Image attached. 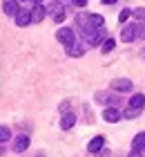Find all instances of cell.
Returning <instances> with one entry per match:
<instances>
[{
    "label": "cell",
    "mask_w": 145,
    "mask_h": 157,
    "mask_svg": "<svg viewBox=\"0 0 145 157\" xmlns=\"http://www.w3.org/2000/svg\"><path fill=\"white\" fill-rule=\"evenodd\" d=\"M121 110L114 108V105H107V108L103 110V119L107 121V124H116V121H121Z\"/></svg>",
    "instance_id": "3"
},
{
    "label": "cell",
    "mask_w": 145,
    "mask_h": 157,
    "mask_svg": "<svg viewBox=\"0 0 145 157\" xmlns=\"http://www.w3.org/2000/svg\"><path fill=\"white\" fill-rule=\"evenodd\" d=\"M118 0H103V5H116Z\"/></svg>",
    "instance_id": "24"
},
{
    "label": "cell",
    "mask_w": 145,
    "mask_h": 157,
    "mask_svg": "<svg viewBox=\"0 0 145 157\" xmlns=\"http://www.w3.org/2000/svg\"><path fill=\"white\" fill-rule=\"evenodd\" d=\"M134 16L139 18V20H145V9H143V7H141V9H136V11H134Z\"/></svg>",
    "instance_id": "22"
},
{
    "label": "cell",
    "mask_w": 145,
    "mask_h": 157,
    "mask_svg": "<svg viewBox=\"0 0 145 157\" xmlns=\"http://www.w3.org/2000/svg\"><path fill=\"white\" fill-rule=\"evenodd\" d=\"M87 40H89V45H92V47H98V45H103V43H105V38H103V29H98L96 34H94V36H89Z\"/></svg>",
    "instance_id": "16"
},
{
    "label": "cell",
    "mask_w": 145,
    "mask_h": 157,
    "mask_svg": "<svg viewBox=\"0 0 145 157\" xmlns=\"http://www.w3.org/2000/svg\"><path fill=\"white\" fill-rule=\"evenodd\" d=\"M96 101H100V103H114V101H118V99H112L110 94H105V92H98V94H96Z\"/></svg>",
    "instance_id": "19"
},
{
    "label": "cell",
    "mask_w": 145,
    "mask_h": 157,
    "mask_svg": "<svg viewBox=\"0 0 145 157\" xmlns=\"http://www.w3.org/2000/svg\"><path fill=\"white\" fill-rule=\"evenodd\" d=\"M67 54L74 56V59H81V56L85 54V45H81V43H71V45L67 47Z\"/></svg>",
    "instance_id": "11"
},
{
    "label": "cell",
    "mask_w": 145,
    "mask_h": 157,
    "mask_svg": "<svg viewBox=\"0 0 145 157\" xmlns=\"http://www.w3.org/2000/svg\"><path fill=\"white\" fill-rule=\"evenodd\" d=\"M71 5H74V7H85L87 0H71Z\"/></svg>",
    "instance_id": "23"
},
{
    "label": "cell",
    "mask_w": 145,
    "mask_h": 157,
    "mask_svg": "<svg viewBox=\"0 0 145 157\" xmlns=\"http://www.w3.org/2000/svg\"><path fill=\"white\" fill-rule=\"evenodd\" d=\"M132 13H134L132 9H123V11L118 13V20H121V23H127V18L132 16Z\"/></svg>",
    "instance_id": "20"
},
{
    "label": "cell",
    "mask_w": 145,
    "mask_h": 157,
    "mask_svg": "<svg viewBox=\"0 0 145 157\" xmlns=\"http://www.w3.org/2000/svg\"><path fill=\"white\" fill-rule=\"evenodd\" d=\"M139 36H145V27L143 25H125L123 27V32H121V40L123 43H132L134 38H139Z\"/></svg>",
    "instance_id": "1"
},
{
    "label": "cell",
    "mask_w": 145,
    "mask_h": 157,
    "mask_svg": "<svg viewBox=\"0 0 145 157\" xmlns=\"http://www.w3.org/2000/svg\"><path fill=\"white\" fill-rule=\"evenodd\" d=\"M139 115H141V110H134V108H129V110L125 112V117H127V119H136Z\"/></svg>",
    "instance_id": "21"
},
{
    "label": "cell",
    "mask_w": 145,
    "mask_h": 157,
    "mask_svg": "<svg viewBox=\"0 0 145 157\" xmlns=\"http://www.w3.org/2000/svg\"><path fill=\"white\" fill-rule=\"evenodd\" d=\"M74 124H76V115H74V112L63 115V119H60V128H63V130H71V128H74Z\"/></svg>",
    "instance_id": "9"
},
{
    "label": "cell",
    "mask_w": 145,
    "mask_h": 157,
    "mask_svg": "<svg viewBox=\"0 0 145 157\" xmlns=\"http://www.w3.org/2000/svg\"><path fill=\"white\" fill-rule=\"evenodd\" d=\"M29 144H31L29 135H18L16 141H13V151H16V153H25L27 148H29Z\"/></svg>",
    "instance_id": "5"
},
{
    "label": "cell",
    "mask_w": 145,
    "mask_h": 157,
    "mask_svg": "<svg viewBox=\"0 0 145 157\" xmlns=\"http://www.w3.org/2000/svg\"><path fill=\"white\" fill-rule=\"evenodd\" d=\"M112 88L116 92H129V90H132V81H129V78H114Z\"/></svg>",
    "instance_id": "7"
},
{
    "label": "cell",
    "mask_w": 145,
    "mask_h": 157,
    "mask_svg": "<svg viewBox=\"0 0 145 157\" xmlns=\"http://www.w3.org/2000/svg\"><path fill=\"white\" fill-rule=\"evenodd\" d=\"M2 11L7 13V16H13V18H16V13L20 11L18 0H5V2H2Z\"/></svg>",
    "instance_id": "8"
},
{
    "label": "cell",
    "mask_w": 145,
    "mask_h": 157,
    "mask_svg": "<svg viewBox=\"0 0 145 157\" xmlns=\"http://www.w3.org/2000/svg\"><path fill=\"white\" fill-rule=\"evenodd\" d=\"M9 137H11V130H9L7 126H0V144L9 141Z\"/></svg>",
    "instance_id": "18"
},
{
    "label": "cell",
    "mask_w": 145,
    "mask_h": 157,
    "mask_svg": "<svg viewBox=\"0 0 145 157\" xmlns=\"http://www.w3.org/2000/svg\"><path fill=\"white\" fill-rule=\"evenodd\" d=\"M47 13H49V9H47L45 5H36L34 9H31V23H42Z\"/></svg>",
    "instance_id": "6"
},
{
    "label": "cell",
    "mask_w": 145,
    "mask_h": 157,
    "mask_svg": "<svg viewBox=\"0 0 145 157\" xmlns=\"http://www.w3.org/2000/svg\"><path fill=\"white\" fill-rule=\"evenodd\" d=\"M56 38H58V43H63L65 47H69L71 43H76V36H74V32H71L69 27H60V29L56 32Z\"/></svg>",
    "instance_id": "2"
},
{
    "label": "cell",
    "mask_w": 145,
    "mask_h": 157,
    "mask_svg": "<svg viewBox=\"0 0 145 157\" xmlns=\"http://www.w3.org/2000/svg\"><path fill=\"white\" fill-rule=\"evenodd\" d=\"M132 151H136V153L145 151V130H143V132H139V135L134 137V141H132Z\"/></svg>",
    "instance_id": "12"
},
{
    "label": "cell",
    "mask_w": 145,
    "mask_h": 157,
    "mask_svg": "<svg viewBox=\"0 0 145 157\" xmlns=\"http://www.w3.org/2000/svg\"><path fill=\"white\" fill-rule=\"evenodd\" d=\"M103 144H105V139L98 135V137H94V139L89 141V144H87V151H89L92 155H96V153L100 151V148H103Z\"/></svg>",
    "instance_id": "10"
},
{
    "label": "cell",
    "mask_w": 145,
    "mask_h": 157,
    "mask_svg": "<svg viewBox=\"0 0 145 157\" xmlns=\"http://www.w3.org/2000/svg\"><path fill=\"white\" fill-rule=\"evenodd\" d=\"M114 45H116V40H114V38H105V43L100 45V49H103V54H110L112 49H114Z\"/></svg>",
    "instance_id": "17"
},
{
    "label": "cell",
    "mask_w": 145,
    "mask_h": 157,
    "mask_svg": "<svg viewBox=\"0 0 145 157\" xmlns=\"http://www.w3.org/2000/svg\"><path fill=\"white\" fill-rule=\"evenodd\" d=\"M87 18H89V23H92L94 27H96V29H103V25H105V18L100 16V13H89Z\"/></svg>",
    "instance_id": "15"
},
{
    "label": "cell",
    "mask_w": 145,
    "mask_h": 157,
    "mask_svg": "<svg viewBox=\"0 0 145 157\" xmlns=\"http://www.w3.org/2000/svg\"><path fill=\"white\" fill-rule=\"evenodd\" d=\"M129 157H143V155H141V153H136V151H134V153H132V155H129Z\"/></svg>",
    "instance_id": "25"
},
{
    "label": "cell",
    "mask_w": 145,
    "mask_h": 157,
    "mask_svg": "<svg viewBox=\"0 0 145 157\" xmlns=\"http://www.w3.org/2000/svg\"><path fill=\"white\" fill-rule=\"evenodd\" d=\"M129 108L143 110V108H145V94H134L132 99H129Z\"/></svg>",
    "instance_id": "14"
},
{
    "label": "cell",
    "mask_w": 145,
    "mask_h": 157,
    "mask_svg": "<svg viewBox=\"0 0 145 157\" xmlns=\"http://www.w3.org/2000/svg\"><path fill=\"white\" fill-rule=\"evenodd\" d=\"M31 23V11L27 9V7H20V11L16 13V25L18 27H27Z\"/></svg>",
    "instance_id": "4"
},
{
    "label": "cell",
    "mask_w": 145,
    "mask_h": 157,
    "mask_svg": "<svg viewBox=\"0 0 145 157\" xmlns=\"http://www.w3.org/2000/svg\"><path fill=\"white\" fill-rule=\"evenodd\" d=\"M47 9L52 11V16H54L56 23H63V20H65V9L60 5H52V7H47Z\"/></svg>",
    "instance_id": "13"
}]
</instances>
